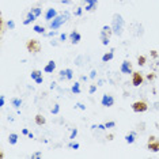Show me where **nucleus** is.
Returning <instances> with one entry per match:
<instances>
[{
    "mask_svg": "<svg viewBox=\"0 0 159 159\" xmlns=\"http://www.w3.org/2000/svg\"><path fill=\"white\" fill-rule=\"evenodd\" d=\"M80 41H82V34L79 33V31H76V30H72L70 33V42L72 45H76Z\"/></svg>",
    "mask_w": 159,
    "mask_h": 159,
    "instance_id": "9",
    "label": "nucleus"
},
{
    "mask_svg": "<svg viewBox=\"0 0 159 159\" xmlns=\"http://www.w3.org/2000/svg\"><path fill=\"white\" fill-rule=\"evenodd\" d=\"M18 139H19V136H18L16 133H10L8 135V143L11 144V146H15L18 143Z\"/></svg>",
    "mask_w": 159,
    "mask_h": 159,
    "instance_id": "17",
    "label": "nucleus"
},
{
    "mask_svg": "<svg viewBox=\"0 0 159 159\" xmlns=\"http://www.w3.org/2000/svg\"><path fill=\"white\" fill-rule=\"evenodd\" d=\"M135 142H136V132H135V131H132V132L126 133V135H125V143L133 144Z\"/></svg>",
    "mask_w": 159,
    "mask_h": 159,
    "instance_id": "12",
    "label": "nucleus"
},
{
    "mask_svg": "<svg viewBox=\"0 0 159 159\" xmlns=\"http://www.w3.org/2000/svg\"><path fill=\"white\" fill-rule=\"evenodd\" d=\"M11 105H12V107H15V109H20V106L23 105V101H22V98L15 97V98L11 99Z\"/></svg>",
    "mask_w": 159,
    "mask_h": 159,
    "instance_id": "15",
    "label": "nucleus"
},
{
    "mask_svg": "<svg viewBox=\"0 0 159 159\" xmlns=\"http://www.w3.org/2000/svg\"><path fill=\"white\" fill-rule=\"evenodd\" d=\"M61 3H63V4H66V6H68V4H71L72 3V0H60Z\"/></svg>",
    "mask_w": 159,
    "mask_h": 159,
    "instance_id": "42",
    "label": "nucleus"
},
{
    "mask_svg": "<svg viewBox=\"0 0 159 159\" xmlns=\"http://www.w3.org/2000/svg\"><path fill=\"white\" fill-rule=\"evenodd\" d=\"M50 113H52L53 116H57V114H59V113H60V105H59V103H55V105H53V107L50 109Z\"/></svg>",
    "mask_w": 159,
    "mask_h": 159,
    "instance_id": "22",
    "label": "nucleus"
},
{
    "mask_svg": "<svg viewBox=\"0 0 159 159\" xmlns=\"http://www.w3.org/2000/svg\"><path fill=\"white\" fill-rule=\"evenodd\" d=\"M7 27H8L10 30H15V22H14L12 19H8L7 20Z\"/></svg>",
    "mask_w": 159,
    "mask_h": 159,
    "instance_id": "29",
    "label": "nucleus"
},
{
    "mask_svg": "<svg viewBox=\"0 0 159 159\" xmlns=\"http://www.w3.org/2000/svg\"><path fill=\"white\" fill-rule=\"evenodd\" d=\"M97 128H98V124H97V125H95V124H93V125H91V131H95Z\"/></svg>",
    "mask_w": 159,
    "mask_h": 159,
    "instance_id": "46",
    "label": "nucleus"
},
{
    "mask_svg": "<svg viewBox=\"0 0 159 159\" xmlns=\"http://www.w3.org/2000/svg\"><path fill=\"white\" fill-rule=\"evenodd\" d=\"M97 89H98V86H97V84H90V87H89V94H90V95L95 94L97 93Z\"/></svg>",
    "mask_w": 159,
    "mask_h": 159,
    "instance_id": "28",
    "label": "nucleus"
},
{
    "mask_svg": "<svg viewBox=\"0 0 159 159\" xmlns=\"http://www.w3.org/2000/svg\"><path fill=\"white\" fill-rule=\"evenodd\" d=\"M59 78L61 80H72L74 79V71L71 68H66V70H61L59 74Z\"/></svg>",
    "mask_w": 159,
    "mask_h": 159,
    "instance_id": "5",
    "label": "nucleus"
},
{
    "mask_svg": "<svg viewBox=\"0 0 159 159\" xmlns=\"http://www.w3.org/2000/svg\"><path fill=\"white\" fill-rule=\"evenodd\" d=\"M31 12H33L37 18H39L42 15V8L41 7H33V8H31Z\"/></svg>",
    "mask_w": 159,
    "mask_h": 159,
    "instance_id": "21",
    "label": "nucleus"
},
{
    "mask_svg": "<svg viewBox=\"0 0 159 159\" xmlns=\"http://www.w3.org/2000/svg\"><path fill=\"white\" fill-rule=\"evenodd\" d=\"M75 109H79V110H83V111H84L86 109H87V106H86V105L84 103H82V102H76V103H75Z\"/></svg>",
    "mask_w": 159,
    "mask_h": 159,
    "instance_id": "27",
    "label": "nucleus"
},
{
    "mask_svg": "<svg viewBox=\"0 0 159 159\" xmlns=\"http://www.w3.org/2000/svg\"><path fill=\"white\" fill-rule=\"evenodd\" d=\"M33 30H34L37 34H42V35L46 33V29H45L44 26H41V25H34V26H33Z\"/></svg>",
    "mask_w": 159,
    "mask_h": 159,
    "instance_id": "18",
    "label": "nucleus"
},
{
    "mask_svg": "<svg viewBox=\"0 0 159 159\" xmlns=\"http://www.w3.org/2000/svg\"><path fill=\"white\" fill-rule=\"evenodd\" d=\"M110 34H113L111 33V26H107V25L102 26V30H101V41H102V45L107 46L110 44Z\"/></svg>",
    "mask_w": 159,
    "mask_h": 159,
    "instance_id": "3",
    "label": "nucleus"
},
{
    "mask_svg": "<svg viewBox=\"0 0 159 159\" xmlns=\"http://www.w3.org/2000/svg\"><path fill=\"white\" fill-rule=\"evenodd\" d=\"M22 135H25V136L29 135V129H27V128H23V129H22Z\"/></svg>",
    "mask_w": 159,
    "mask_h": 159,
    "instance_id": "43",
    "label": "nucleus"
},
{
    "mask_svg": "<svg viewBox=\"0 0 159 159\" xmlns=\"http://www.w3.org/2000/svg\"><path fill=\"white\" fill-rule=\"evenodd\" d=\"M68 39H70V34H67V33L59 34V41L60 42H66V41H68Z\"/></svg>",
    "mask_w": 159,
    "mask_h": 159,
    "instance_id": "26",
    "label": "nucleus"
},
{
    "mask_svg": "<svg viewBox=\"0 0 159 159\" xmlns=\"http://www.w3.org/2000/svg\"><path fill=\"white\" fill-rule=\"evenodd\" d=\"M78 128H71V133H70V140H75L78 136Z\"/></svg>",
    "mask_w": 159,
    "mask_h": 159,
    "instance_id": "25",
    "label": "nucleus"
},
{
    "mask_svg": "<svg viewBox=\"0 0 159 159\" xmlns=\"http://www.w3.org/2000/svg\"><path fill=\"white\" fill-rule=\"evenodd\" d=\"M71 18L70 11H64L63 14H59L52 22H49V30H59L60 27H63L67 23V20Z\"/></svg>",
    "mask_w": 159,
    "mask_h": 159,
    "instance_id": "2",
    "label": "nucleus"
},
{
    "mask_svg": "<svg viewBox=\"0 0 159 159\" xmlns=\"http://www.w3.org/2000/svg\"><path fill=\"white\" fill-rule=\"evenodd\" d=\"M89 79H90L89 75H82V76H80V80H82V82H87Z\"/></svg>",
    "mask_w": 159,
    "mask_h": 159,
    "instance_id": "40",
    "label": "nucleus"
},
{
    "mask_svg": "<svg viewBox=\"0 0 159 159\" xmlns=\"http://www.w3.org/2000/svg\"><path fill=\"white\" fill-rule=\"evenodd\" d=\"M44 122H45L44 118H41V116H37V124L41 125V124H44Z\"/></svg>",
    "mask_w": 159,
    "mask_h": 159,
    "instance_id": "38",
    "label": "nucleus"
},
{
    "mask_svg": "<svg viewBox=\"0 0 159 159\" xmlns=\"http://www.w3.org/2000/svg\"><path fill=\"white\" fill-rule=\"evenodd\" d=\"M97 131H101V132L106 131V126H105V124H98V128H97Z\"/></svg>",
    "mask_w": 159,
    "mask_h": 159,
    "instance_id": "35",
    "label": "nucleus"
},
{
    "mask_svg": "<svg viewBox=\"0 0 159 159\" xmlns=\"http://www.w3.org/2000/svg\"><path fill=\"white\" fill-rule=\"evenodd\" d=\"M57 15H59V12H57V10L56 8H53V7H52V8H48V10H46V11H45V14H44V18H45V20H46V22H52V20L53 19H55V18L57 16Z\"/></svg>",
    "mask_w": 159,
    "mask_h": 159,
    "instance_id": "8",
    "label": "nucleus"
},
{
    "mask_svg": "<svg viewBox=\"0 0 159 159\" xmlns=\"http://www.w3.org/2000/svg\"><path fill=\"white\" fill-rule=\"evenodd\" d=\"M101 105L103 107H111L114 105V97L110 94H103L102 98H101Z\"/></svg>",
    "mask_w": 159,
    "mask_h": 159,
    "instance_id": "4",
    "label": "nucleus"
},
{
    "mask_svg": "<svg viewBox=\"0 0 159 159\" xmlns=\"http://www.w3.org/2000/svg\"><path fill=\"white\" fill-rule=\"evenodd\" d=\"M44 35L45 37H49V38H55L56 35H59V33H57V30H49V31H46Z\"/></svg>",
    "mask_w": 159,
    "mask_h": 159,
    "instance_id": "24",
    "label": "nucleus"
},
{
    "mask_svg": "<svg viewBox=\"0 0 159 159\" xmlns=\"http://www.w3.org/2000/svg\"><path fill=\"white\" fill-rule=\"evenodd\" d=\"M111 33L114 35H121L125 27V20L121 14H114L113 19H111Z\"/></svg>",
    "mask_w": 159,
    "mask_h": 159,
    "instance_id": "1",
    "label": "nucleus"
},
{
    "mask_svg": "<svg viewBox=\"0 0 159 159\" xmlns=\"http://www.w3.org/2000/svg\"><path fill=\"white\" fill-rule=\"evenodd\" d=\"M133 83H135V86H139L140 83H142V78H140L139 75H135V80H133Z\"/></svg>",
    "mask_w": 159,
    "mask_h": 159,
    "instance_id": "33",
    "label": "nucleus"
},
{
    "mask_svg": "<svg viewBox=\"0 0 159 159\" xmlns=\"http://www.w3.org/2000/svg\"><path fill=\"white\" fill-rule=\"evenodd\" d=\"M83 2V7H84V11H94V10L98 7V0H82Z\"/></svg>",
    "mask_w": 159,
    "mask_h": 159,
    "instance_id": "7",
    "label": "nucleus"
},
{
    "mask_svg": "<svg viewBox=\"0 0 159 159\" xmlns=\"http://www.w3.org/2000/svg\"><path fill=\"white\" fill-rule=\"evenodd\" d=\"M56 70V61H53V60H50L46 63V66L44 67V72L45 74H53Z\"/></svg>",
    "mask_w": 159,
    "mask_h": 159,
    "instance_id": "10",
    "label": "nucleus"
},
{
    "mask_svg": "<svg viewBox=\"0 0 159 159\" xmlns=\"http://www.w3.org/2000/svg\"><path fill=\"white\" fill-rule=\"evenodd\" d=\"M147 109V106H146V103H143V102H136V103H133V110L135 111H144Z\"/></svg>",
    "mask_w": 159,
    "mask_h": 159,
    "instance_id": "16",
    "label": "nucleus"
},
{
    "mask_svg": "<svg viewBox=\"0 0 159 159\" xmlns=\"http://www.w3.org/2000/svg\"><path fill=\"white\" fill-rule=\"evenodd\" d=\"M35 19H37V16H35L34 14L31 12V10H30V11L26 14V18L23 19V25H25V26H27V25H30L31 22H34Z\"/></svg>",
    "mask_w": 159,
    "mask_h": 159,
    "instance_id": "11",
    "label": "nucleus"
},
{
    "mask_svg": "<svg viewBox=\"0 0 159 159\" xmlns=\"http://www.w3.org/2000/svg\"><path fill=\"white\" fill-rule=\"evenodd\" d=\"M103 84H105V79H98V80H97V86H98V87H102Z\"/></svg>",
    "mask_w": 159,
    "mask_h": 159,
    "instance_id": "37",
    "label": "nucleus"
},
{
    "mask_svg": "<svg viewBox=\"0 0 159 159\" xmlns=\"http://www.w3.org/2000/svg\"><path fill=\"white\" fill-rule=\"evenodd\" d=\"M35 84H42V83H44V76H39L38 79H35Z\"/></svg>",
    "mask_w": 159,
    "mask_h": 159,
    "instance_id": "36",
    "label": "nucleus"
},
{
    "mask_svg": "<svg viewBox=\"0 0 159 159\" xmlns=\"http://www.w3.org/2000/svg\"><path fill=\"white\" fill-rule=\"evenodd\" d=\"M67 147L71 148V150H75V151H76V150H79V148H80V144L76 143V142H74V140H71V142L67 144Z\"/></svg>",
    "mask_w": 159,
    "mask_h": 159,
    "instance_id": "19",
    "label": "nucleus"
},
{
    "mask_svg": "<svg viewBox=\"0 0 159 159\" xmlns=\"http://www.w3.org/2000/svg\"><path fill=\"white\" fill-rule=\"evenodd\" d=\"M31 159H39V158H42V152L41 151H37V152H34V154H31Z\"/></svg>",
    "mask_w": 159,
    "mask_h": 159,
    "instance_id": "32",
    "label": "nucleus"
},
{
    "mask_svg": "<svg viewBox=\"0 0 159 159\" xmlns=\"http://www.w3.org/2000/svg\"><path fill=\"white\" fill-rule=\"evenodd\" d=\"M39 76H42V71H38V70H34V71H31V74H30V78L33 79V80H35V79H38Z\"/></svg>",
    "mask_w": 159,
    "mask_h": 159,
    "instance_id": "20",
    "label": "nucleus"
},
{
    "mask_svg": "<svg viewBox=\"0 0 159 159\" xmlns=\"http://www.w3.org/2000/svg\"><path fill=\"white\" fill-rule=\"evenodd\" d=\"M105 126H106V129H113L116 126V122L114 121H107V122H105Z\"/></svg>",
    "mask_w": 159,
    "mask_h": 159,
    "instance_id": "31",
    "label": "nucleus"
},
{
    "mask_svg": "<svg viewBox=\"0 0 159 159\" xmlns=\"http://www.w3.org/2000/svg\"><path fill=\"white\" fill-rule=\"evenodd\" d=\"M120 72L124 75H132L133 74V70H132V64L129 63L128 60L122 61L121 66H120Z\"/></svg>",
    "mask_w": 159,
    "mask_h": 159,
    "instance_id": "6",
    "label": "nucleus"
},
{
    "mask_svg": "<svg viewBox=\"0 0 159 159\" xmlns=\"http://www.w3.org/2000/svg\"><path fill=\"white\" fill-rule=\"evenodd\" d=\"M7 121H8V122H14V121H15V117H14V116H11V114H10L8 117H7Z\"/></svg>",
    "mask_w": 159,
    "mask_h": 159,
    "instance_id": "41",
    "label": "nucleus"
},
{
    "mask_svg": "<svg viewBox=\"0 0 159 159\" xmlns=\"http://www.w3.org/2000/svg\"><path fill=\"white\" fill-rule=\"evenodd\" d=\"M80 84H82L80 82H75L74 84H72V87H71V93H72V94H75V95L80 94V93H82V90H80Z\"/></svg>",
    "mask_w": 159,
    "mask_h": 159,
    "instance_id": "14",
    "label": "nucleus"
},
{
    "mask_svg": "<svg viewBox=\"0 0 159 159\" xmlns=\"http://www.w3.org/2000/svg\"><path fill=\"white\" fill-rule=\"evenodd\" d=\"M113 57H114V49H110V52L105 53L102 56V63H109L110 60H113Z\"/></svg>",
    "mask_w": 159,
    "mask_h": 159,
    "instance_id": "13",
    "label": "nucleus"
},
{
    "mask_svg": "<svg viewBox=\"0 0 159 159\" xmlns=\"http://www.w3.org/2000/svg\"><path fill=\"white\" fill-rule=\"evenodd\" d=\"M50 45H53V46H56L57 45V39H50Z\"/></svg>",
    "mask_w": 159,
    "mask_h": 159,
    "instance_id": "44",
    "label": "nucleus"
},
{
    "mask_svg": "<svg viewBox=\"0 0 159 159\" xmlns=\"http://www.w3.org/2000/svg\"><path fill=\"white\" fill-rule=\"evenodd\" d=\"M4 105H6V97L0 95V107H4Z\"/></svg>",
    "mask_w": 159,
    "mask_h": 159,
    "instance_id": "34",
    "label": "nucleus"
},
{
    "mask_svg": "<svg viewBox=\"0 0 159 159\" xmlns=\"http://www.w3.org/2000/svg\"><path fill=\"white\" fill-rule=\"evenodd\" d=\"M29 139H34V133H31V132H29V135H27Z\"/></svg>",
    "mask_w": 159,
    "mask_h": 159,
    "instance_id": "45",
    "label": "nucleus"
},
{
    "mask_svg": "<svg viewBox=\"0 0 159 159\" xmlns=\"http://www.w3.org/2000/svg\"><path fill=\"white\" fill-rule=\"evenodd\" d=\"M49 89L50 90H56L57 89V83L56 82H52V83H50V86H49Z\"/></svg>",
    "mask_w": 159,
    "mask_h": 159,
    "instance_id": "39",
    "label": "nucleus"
},
{
    "mask_svg": "<svg viewBox=\"0 0 159 159\" xmlns=\"http://www.w3.org/2000/svg\"><path fill=\"white\" fill-rule=\"evenodd\" d=\"M97 75H98V72H97V70H91L89 74V78L91 79V80H94V79H97Z\"/></svg>",
    "mask_w": 159,
    "mask_h": 159,
    "instance_id": "30",
    "label": "nucleus"
},
{
    "mask_svg": "<svg viewBox=\"0 0 159 159\" xmlns=\"http://www.w3.org/2000/svg\"><path fill=\"white\" fill-rule=\"evenodd\" d=\"M83 11H84V7L79 6V7H76V10L74 11V15L75 16H82L83 15Z\"/></svg>",
    "mask_w": 159,
    "mask_h": 159,
    "instance_id": "23",
    "label": "nucleus"
}]
</instances>
